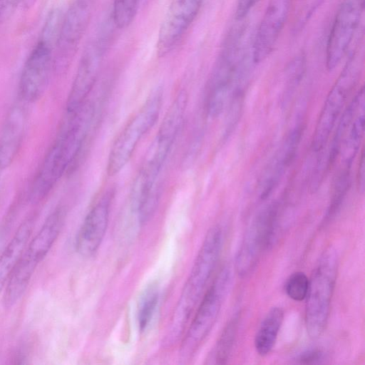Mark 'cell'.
Returning a JSON list of instances; mask_svg holds the SVG:
<instances>
[{"instance_id":"obj_26","label":"cell","mask_w":365,"mask_h":365,"mask_svg":"<svg viewBox=\"0 0 365 365\" xmlns=\"http://www.w3.org/2000/svg\"><path fill=\"white\" fill-rule=\"evenodd\" d=\"M159 300V290L155 285L149 286L143 294L138 310L140 331H144L150 323Z\"/></svg>"},{"instance_id":"obj_13","label":"cell","mask_w":365,"mask_h":365,"mask_svg":"<svg viewBox=\"0 0 365 365\" xmlns=\"http://www.w3.org/2000/svg\"><path fill=\"white\" fill-rule=\"evenodd\" d=\"M203 0H171L161 22L157 53L164 56L174 49L196 18Z\"/></svg>"},{"instance_id":"obj_2","label":"cell","mask_w":365,"mask_h":365,"mask_svg":"<svg viewBox=\"0 0 365 365\" xmlns=\"http://www.w3.org/2000/svg\"><path fill=\"white\" fill-rule=\"evenodd\" d=\"M223 241L220 226L215 225L207 232L174 313L173 330L180 329L188 320L215 269Z\"/></svg>"},{"instance_id":"obj_8","label":"cell","mask_w":365,"mask_h":365,"mask_svg":"<svg viewBox=\"0 0 365 365\" xmlns=\"http://www.w3.org/2000/svg\"><path fill=\"white\" fill-rule=\"evenodd\" d=\"M279 205L274 201L262 208L247 228L235 257V269L241 277L255 267L263 250L273 245L279 226Z\"/></svg>"},{"instance_id":"obj_23","label":"cell","mask_w":365,"mask_h":365,"mask_svg":"<svg viewBox=\"0 0 365 365\" xmlns=\"http://www.w3.org/2000/svg\"><path fill=\"white\" fill-rule=\"evenodd\" d=\"M240 322L239 312L227 322L208 359V364H227L232 352Z\"/></svg>"},{"instance_id":"obj_27","label":"cell","mask_w":365,"mask_h":365,"mask_svg":"<svg viewBox=\"0 0 365 365\" xmlns=\"http://www.w3.org/2000/svg\"><path fill=\"white\" fill-rule=\"evenodd\" d=\"M307 66L306 56L303 53L297 55L285 68V78L287 81V93H292L294 89L302 81Z\"/></svg>"},{"instance_id":"obj_10","label":"cell","mask_w":365,"mask_h":365,"mask_svg":"<svg viewBox=\"0 0 365 365\" xmlns=\"http://www.w3.org/2000/svg\"><path fill=\"white\" fill-rule=\"evenodd\" d=\"M108 29L107 26L101 27L85 48L67 98L66 113L76 110L93 88L108 45Z\"/></svg>"},{"instance_id":"obj_25","label":"cell","mask_w":365,"mask_h":365,"mask_svg":"<svg viewBox=\"0 0 365 365\" xmlns=\"http://www.w3.org/2000/svg\"><path fill=\"white\" fill-rule=\"evenodd\" d=\"M144 0H113L111 19L119 29L128 26L135 19Z\"/></svg>"},{"instance_id":"obj_9","label":"cell","mask_w":365,"mask_h":365,"mask_svg":"<svg viewBox=\"0 0 365 365\" xmlns=\"http://www.w3.org/2000/svg\"><path fill=\"white\" fill-rule=\"evenodd\" d=\"M94 0H74L62 16L53 53V68L63 72L75 56L89 25Z\"/></svg>"},{"instance_id":"obj_7","label":"cell","mask_w":365,"mask_h":365,"mask_svg":"<svg viewBox=\"0 0 365 365\" xmlns=\"http://www.w3.org/2000/svg\"><path fill=\"white\" fill-rule=\"evenodd\" d=\"M187 105V100L178 96L168 109L135 178L143 185L150 187L159 182L160 172L182 125Z\"/></svg>"},{"instance_id":"obj_34","label":"cell","mask_w":365,"mask_h":365,"mask_svg":"<svg viewBox=\"0 0 365 365\" xmlns=\"http://www.w3.org/2000/svg\"><path fill=\"white\" fill-rule=\"evenodd\" d=\"M6 227H1L0 230V255H1L6 246L8 244L6 243L8 235V231L6 230Z\"/></svg>"},{"instance_id":"obj_4","label":"cell","mask_w":365,"mask_h":365,"mask_svg":"<svg viewBox=\"0 0 365 365\" xmlns=\"http://www.w3.org/2000/svg\"><path fill=\"white\" fill-rule=\"evenodd\" d=\"M362 62L359 50L353 52L330 89L313 133L311 147L314 153L319 154L327 145L348 97L359 78Z\"/></svg>"},{"instance_id":"obj_32","label":"cell","mask_w":365,"mask_h":365,"mask_svg":"<svg viewBox=\"0 0 365 365\" xmlns=\"http://www.w3.org/2000/svg\"><path fill=\"white\" fill-rule=\"evenodd\" d=\"M261 0H238L236 8V18L245 19L252 8Z\"/></svg>"},{"instance_id":"obj_33","label":"cell","mask_w":365,"mask_h":365,"mask_svg":"<svg viewBox=\"0 0 365 365\" xmlns=\"http://www.w3.org/2000/svg\"><path fill=\"white\" fill-rule=\"evenodd\" d=\"M364 150L362 149L359 161V166L356 175L358 190L359 192H360L361 193H364Z\"/></svg>"},{"instance_id":"obj_11","label":"cell","mask_w":365,"mask_h":365,"mask_svg":"<svg viewBox=\"0 0 365 365\" xmlns=\"http://www.w3.org/2000/svg\"><path fill=\"white\" fill-rule=\"evenodd\" d=\"M364 0H343L328 36L325 65L329 71L335 69L346 55L359 26Z\"/></svg>"},{"instance_id":"obj_29","label":"cell","mask_w":365,"mask_h":365,"mask_svg":"<svg viewBox=\"0 0 365 365\" xmlns=\"http://www.w3.org/2000/svg\"><path fill=\"white\" fill-rule=\"evenodd\" d=\"M324 0H300L298 12L296 16L294 29H302Z\"/></svg>"},{"instance_id":"obj_15","label":"cell","mask_w":365,"mask_h":365,"mask_svg":"<svg viewBox=\"0 0 365 365\" xmlns=\"http://www.w3.org/2000/svg\"><path fill=\"white\" fill-rule=\"evenodd\" d=\"M364 86L355 94L348 106L343 110L336 125V129L328 148L319 153V158L310 180V190L317 191L326 175L339 157L343 140L360 107L364 104Z\"/></svg>"},{"instance_id":"obj_19","label":"cell","mask_w":365,"mask_h":365,"mask_svg":"<svg viewBox=\"0 0 365 365\" xmlns=\"http://www.w3.org/2000/svg\"><path fill=\"white\" fill-rule=\"evenodd\" d=\"M66 217V209L56 207L47 217L40 230L26 245L20 260L35 270L56 240Z\"/></svg>"},{"instance_id":"obj_17","label":"cell","mask_w":365,"mask_h":365,"mask_svg":"<svg viewBox=\"0 0 365 365\" xmlns=\"http://www.w3.org/2000/svg\"><path fill=\"white\" fill-rule=\"evenodd\" d=\"M304 125L296 124L267 165L259 185L261 200H267L275 190L287 169L293 162L299 146Z\"/></svg>"},{"instance_id":"obj_16","label":"cell","mask_w":365,"mask_h":365,"mask_svg":"<svg viewBox=\"0 0 365 365\" xmlns=\"http://www.w3.org/2000/svg\"><path fill=\"white\" fill-rule=\"evenodd\" d=\"M113 197V190L106 191L86 216L75 242L81 256L91 257L98 250L107 230Z\"/></svg>"},{"instance_id":"obj_20","label":"cell","mask_w":365,"mask_h":365,"mask_svg":"<svg viewBox=\"0 0 365 365\" xmlns=\"http://www.w3.org/2000/svg\"><path fill=\"white\" fill-rule=\"evenodd\" d=\"M34 216L27 217L19 227L0 255V292L4 287L29 243Z\"/></svg>"},{"instance_id":"obj_14","label":"cell","mask_w":365,"mask_h":365,"mask_svg":"<svg viewBox=\"0 0 365 365\" xmlns=\"http://www.w3.org/2000/svg\"><path fill=\"white\" fill-rule=\"evenodd\" d=\"M292 0H269L252 46L255 63L264 61L272 52L287 21Z\"/></svg>"},{"instance_id":"obj_21","label":"cell","mask_w":365,"mask_h":365,"mask_svg":"<svg viewBox=\"0 0 365 365\" xmlns=\"http://www.w3.org/2000/svg\"><path fill=\"white\" fill-rule=\"evenodd\" d=\"M284 311L279 307H272L263 318L255 336L254 344L260 356L269 354L274 346L284 320Z\"/></svg>"},{"instance_id":"obj_3","label":"cell","mask_w":365,"mask_h":365,"mask_svg":"<svg viewBox=\"0 0 365 365\" xmlns=\"http://www.w3.org/2000/svg\"><path fill=\"white\" fill-rule=\"evenodd\" d=\"M338 269L336 251L327 249L309 279L306 297L305 326L312 339L319 338L324 332L330 312Z\"/></svg>"},{"instance_id":"obj_24","label":"cell","mask_w":365,"mask_h":365,"mask_svg":"<svg viewBox=\"0 0 365 365\" xmlns=\"http://www.w3.org/2000/svg\"><path fill=\"white\" fill-rule=\"evenodd\" d=\"M351 170L340 168L333 185L332 194L324 223H328L339 211L350 187Z\"/></svg>"},{"instance_id":"obj_28","label":"cell","mask_w":365,"mask_h":365,"mask_svg":"<svg viewBox=\"0 0 365 365\" xmlns=\"http://www.w3.org/2000/svg\"><path fill=\"white\" fill-rule=\"evenodd\" d=\"M309 284V279L304 272H295L287 279L284 290L290 299L301 302L307 297Z\"/></svg>"},{"instance_id":"obj_22","label":"cell","mask_w":365,"mask_h":365,"mask_svg":"<svg viewBox=\"0 0 365 365\" xmlns=\"http://www.w3.org/2000/svg\"><path fill=\"white\" fill-rule=\"evenodd\" d=\"M364 105L360 107L343 140L339 154L341 165L340 168L351 170L359 150L364 133Z\"/></svg>"},{"instance_id":"obj_6","label":"cell","mask_w":365,"mask_h":365,"mask_svg":"<svg viewBox=\"0 0 365 365\" xmlns=\"http://www.w3.org/2000/svg\"><path fill=\"white\" fill-rule=\"evenodd\" d=\"M231 267L223 265L205 293L181 344V354L190 356L210 332L232 283Z\"/></svg>"},{"instance_id":"obj_30","label":"cell","mask_w":365,"mask_h":365,"mask_svg":"<svg viewBox=\"0 0 365 365\" xmlns=\"http://www.w3.org/2000/svg\"><path fill=\"white\" fill-rule=\"evenodd\" d=\"M326 354L317 347L309 348L299 354L294 359L295 363L304 365H316L324 362Z\"/></svg>"},{"instance_id":"obj_12","label":"cell","mask_w":365,"mask_h":365,"mask_svg":"<svg viewBox=\"0 0 365 365\" xmlns=\"http://www.w3.org/2000/svg\"><path fill=\"white\" fill-rule=\"evenodd\" d=\"M55 42L41 37L22 68L19 80V98L26 103L38 101L48 86L53 68Z\"/></svg>"},{"instance_id":"obj_31","label":"cell","mask_w":365,"mask_h":365,"mask_svg":"<svg viewBox=\"0 0 365 365\" xmlns=\"http://www.w3.org/2000/svg\"><path fill=\"white\" fill-rule=\"evenodd\" d=\"M20 3L21 0H0V22L9 19Z\"/></svg>"},{"instance_id":"obj_5","label":"cell","mask_w":365,"mask_h":365,"mask_svg":"<svg viewBox=\"0 0 365 365\" xmlns=\"http://www.w3.org/2000/svg\"><path fill=\"white\" fill-rule=\"evenodd\" d=\"M163 100L162 86H156L115 140L107 162L109 176L118 174L131 158L138 143L153 128L160 113Z\"/></svg>"},{"instance_id":"obj_1","label":"cell","mask_w":365,"mask_h":365,"mask_svg":"<svg viewBox=\"0 0 365 365\" xmlns=\"http://www.w3.org/2000/svg\"><path fill=\"white\" fill-rule=\"evenodd\" d=\"M243 31L230 34L208 78L205 107L211 118L225 110L235 87L246 82L250 56L243 43Z\"/></svg>"},{"instance_id":"obj_18","label":"cell","mask_w":365,"mask_h":365,"mask_svg":"<svg viewBox=\"0 0 365 365\" xmlns=\"http://www.w3.org/2000/svg\"><path fill=\"white\" fill-rule=\"evenodd\" d=\"M26 103L20 100L9 109L0 131V170L9 168L21 148L25 133Z\"/></svg>"},{"instance_id":"obj_35","label":"cell","mask_w":365,"mask_h":365,"mask_svg":"<svg viewBox=\"0 0 365 365\" xmlns=\"http://www.w3.org/2000/svg\"><path fill=\"white\" fill-rule=\"evenodd\" d=\"M36 1V0H21V4H22L25 8L29 9L34 5Z\"/></svg>"}]
</instances>
